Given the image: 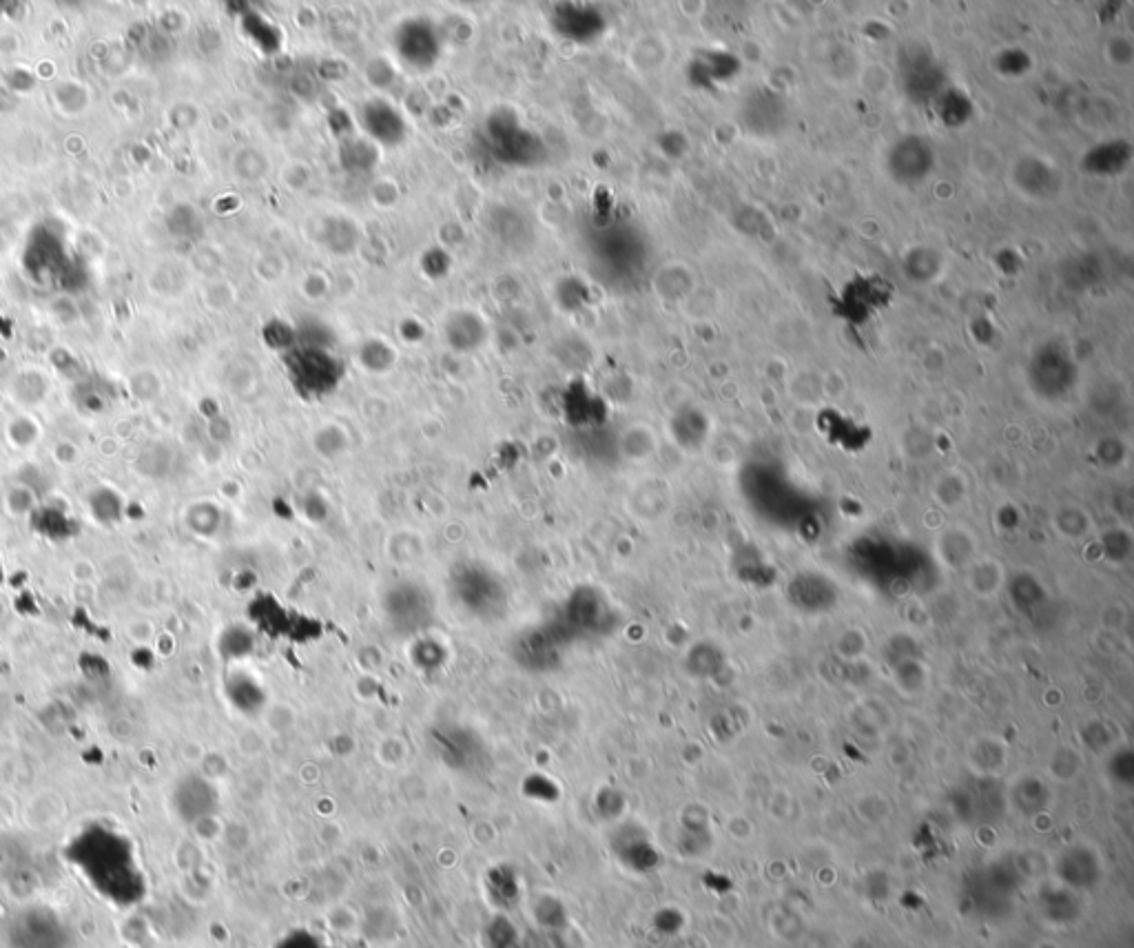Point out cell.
<instances>
[{"instance_id":"obj_1","label":"cell","mask_w":1134,"mask_h":948,"mask_svg":"<svg viewBox=\"0 0 1134 948\" xmlns=\"http://www.w3.org/2000/svg\"><path fill=\"white\" fill-rule=\"evenodd\" d=\"M67 862L102 900L136 906L147 893L136 844L109 824H87L67 842Z\"/></svg>"},{"instance_id":"obj_2","label":"cell","mask_w":1134,"mask_h":948,"mask_svg":"<svg viewBox=\"0 0 1134 948\" xmlns=\"http://www.w3.org/2000/svg\"><path fill=\"white\" fill-rule=\"evenodd\" d=\"M7 948H71L74 933L58 911L43 904L18 909L5 924Z\"/></svg>"},{"instance_id":"obj_3","label":"cell","mask_w":1134,"mask_h":948,"mask_svg":"<svg viewBox=\"0 0 1134 948\" xmlns=\"http://www.w3.org/2000/svg\"><path fill=\"white\" fill-rule=\"evenodd\" d=\"M288 370H291V379L295 377V386L306 390L308 395H324L326 390L337 386L339 379L335 359L317 348L295 350L288 357Z\"/></svg>"},{"instance_id":"obj_4","label":"cell","mask_w":1134,"mask_h":948,"mask_svg":"<svg viewBox=\"0 0 1134 948\" xmlns=\"http://www.w3.org/2000/svg\"><path fill=\"white\" fill-rule=\"evenodd\" d=\"M171 805L180 820L195 824L209 818L218 809V791H215L209 780L200 776H184L178 780V785H175L171 793Z\"/></svg>"},{"instance_id":"obj_5","label":"cell","mask_w":1134,"mask_h":948,"mask_svg":"<svg viewBox=\"0 0 1134 948\" xmlns=\"http://www.w3.org/2000/svg\"><path fill=\"white\" fill-rule=\"evenodd\" d=\"M362 125L370 136L386 144H395L404 136V122L399 113L386 102H370L362 109Z\"/></svg>"},{"instance_id":"obj_6","label":"cell","mask_w":1134,"mask_h":948,"mask_svg":"<svg viewBox=\"0 0 1134 948\" xmlns=\"http://www.w3.org/2000/svg\"><path fill=\"white\" fill-rule=\"evenodd\" d=\"M275 948H337V946H333L326 937L311 929H293L284 933V937L275 944Z\"/></svg>"},{"instance_id":"obj_7","label":"cell","mask_w":1134,"mask_h":948,"mask_svg":"<svg viewBox=\"0 0 1134 948\" xmlns=\"http://www.w3.org/2000/svg\"><path fill=\"white\" fill-rule=\"evenodd\" d=\"M490 948H517L519 937L517 929L508 920H494L488 929Z\"/></svg>"}]
</instances>
